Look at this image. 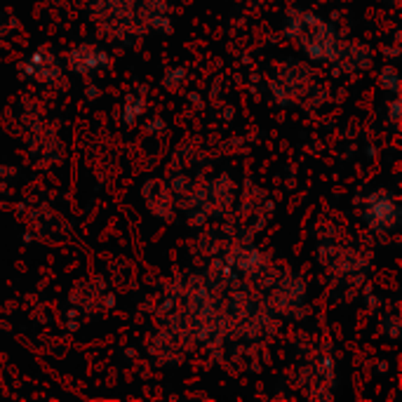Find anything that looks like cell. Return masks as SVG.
Here are the masks:
<instances>
[{"instance_id":"obj_1","label":"cell","mask_w":402,"mask_h":402,"mask_svg":"<svg viewBox=\"0 0 402 402\" xmlns=\"http://www.w3.org/2000/svg\"><path fill=\"white\" fill-rule=\"evenodd\" d=\"M362 219H367V224L376 231H391L398 224V205L386 191H379V193H372L367 198Z\"/></svg>"}]
</instances>
